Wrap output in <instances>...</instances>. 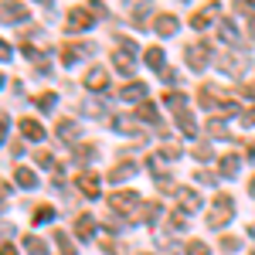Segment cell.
Instances as JSON below:
<instances>
[{
	"instance_id": "41",
	"label": "cell",
	"mask_w": 255,
	"mask_h": 255,
	"mask_svg": "<svg viewBox=\"0 0 255 255\" xmlns=\"http://www.w3.org/2000/svg\"><path fill=\"white\" fill-rule=\"evenodd\" d=\"M3 136H7V116L0 119V143H3Z\"/></svg>"
},
{
	"instance_id": "5",
	"label": "cell",
	"mask_w": 255,
	"mask_h": 255,
	"mask_svg": "<svg viewBox=\"0 0 255 255\" xmlns=\"http://www.w3.org/2000/svg\"><path fill=\"white\" fill-rule=\"evenodd\" d=\"M177 201H180V211H187V215L201 208V197H197L191 187H180V191H177Z\"/></svg>"
},
{
	"instance_id": "2",
	"label": "cell",
	"mask_w": 255,
	"mask_h": 255,
	"mask_svg": "<svg viewBox=\"0 0 255 255\" xmlns=\"http://www.w3.org/2000/svg\"><path fill=\"white\" fill-rule=\"evenodd\" d=\"M133 208H139V194L136 191H119V194L109 197V211L126 215V211H133Z\"/></svg>"
},
{
	"instance_id": "35",
	"label": "cell",
	"mask_w": 255,
	"mask_h": 255,
	"mask_svg": "<svg viewBox=\"0 0 255 255\" xmlns=\"http://www.w3.org/2000/svg\"><path fill=\"white\" fill-rule=\"evenodd\" d=\"M194 157L197 160H211V146H208V143H201V146L194 150Z\"/></svg>"
},
{
	"instance_id": "9",
	"label": "cell",
	"mask_w": 255,
	"mask_h": 255,
	"mask_svg": "<svg viewBox=\"0 0 255 255\" xmlns=\"http://www.w3.org/2000/svg\"><path fill=\"white\" fill-rule=\"evenodd\" d=\"M55 133H58L65 143H75V133H79V126H75V119H58Z\"/></svg>"
},
{
	"instance_id": "17",
	"label": "cell",
	"mask_w": 255,
	"mask_h": 255,
	"mask_svg": "<svg viewBox=\"0 0 255 255\" xmlns=\"http://www.w3.org/2000/svg\"><path fill=\"white\" fill-rule=\"evenodd\" d=\"M215 14H218V7H204V10H197L194 17H191V24H194V27H208V24L215 20Z\"/></svg>"
},
{
	"instance_id": "7",
	"label": "cell",
	"mask_w": 255,
	"mask_h": 255,
	"mask_svg": "<svg viewBox=\"0 0 255 255\" xmlns=\"http://www.w3.org/2000/svg\"><path fill=\"white\" fill-rule=\"evenodd\" d=\"M27 14H31V10H27L24 3H3V7H0V20H24Z\"/></svg>"
},
{
	"instance_id": "6",
	"label": "cell",
	"mask_w": 255,
	"mask_h": 255,
	"mask_svg": "<svg viewBox=\"0 0 255 255\" xmlns=\"http://www.w3.org/2000/svg\"><path fill=\"white\" fill-rule=\"evenodd\" d=\"M85 85H89L92 92H102V89L109 85V72H106V68H92V72L85 75Z\"/></svg>"
},
{
	"instance_id": "34",
	"label": "cell",
	"mask_w": 255,
	"mask_h": 255,
	"mask_svg": "<svg viewBox=\"0 0 255 255\" xmlns=\"http://www.w3.org/2000/svg\"><path fill=\"white\" fill-rule=\"evenodd\" d=\"M221 252H238V238H221Z\"/></svg>"
},
{
	"instance_id": "1",
	"label": "cell",
	"mask_w": 255,
	"mask_h": 255,
	"mask_svg": "<svg viewBox=\"0 0 255 255\" xmlns=\"http://www.w3.org/2000/svg\"><path fill=\"white\" fill-rule=\"evenodd\" d=\"M232 215H235L232 197H228V194H218L215 197V211L208 215V225H211V228H225V225L232 221Z\"/></svg>"
},
{
	"instance_id": "24",
	"label": "cell",
	"mask_w": 255,
	"mask_h": 255,
	"mask_svg": "<svg viewBox=\"0 0 255 255\" xmlns=\"http://www.w3.org/2000/svg\"><path fill=\"white\" fill-rule=\"evenodd\" d=\"M221 167H225V177H235V174H238V167H242V160H238L235 153H232V157H225V160H221Z\"/></svg>"
},
{
	"instance_id": "32",
	"label": "cell",
	"mask_w": 255,
	"mask_h": 255,
	"mask_svg": "<svg viewBox=\"0 0 255 255\" xmlns=\"http://www.w3.org/2000/svg\"><path fill=\"white\" fill-rule=\"evenodd\" d=\"M208 133H211V136H225V123H221V119H211V123H208Z\"/></svg>"
},
{
	"instance_id": "25",
	"label": "cell",
	"mask_w": 255,
	"mask_h": 255,
	"mask_svg": "<svg viewBox=\"0 0 255 255\" xmlns=\"http://www.w3.org/2000/svg\"><path fill=\"white\" fill-rule=\"evenodd\" d=\"M136 116H143L146 123H157V106H153V102H143L136 109Z\"/></svg>"
},
{
	"instance_id": "10",
	"label": "cell",
	"mask_w": 255,
	"mask_h": 255,
	"mask_svg": "<svg viewBox=\"0 0 255 255\" xmlns=\"http://www.w3.org/2000/svg\"><path fill=\"white\" fill-rule=\"evenodd\" d=\"M20 133L31 139V143L44 139V129H41V123H34V119H20Z\"/></svg>"
},
{
	"instance_id": "22",
	"label": "cell",
	"mask_w": 255,
	"mask_h": 255,
	"mask_svg": "<svg viewBox=\"0 0 255 255\" xmlns=\"http://www.w3.org/2000/svg\"><path fill=\"white\" fill-rule=\"evenodd\" d=\"M24 249H27V252L31 255H48V249H44V242H41V238H24Z\"/></svg>"
},
{
	"instance_id": "26",
	"label": "cell",
	"mask_w": 255,
	"mask_h": 255,
	"mask_svg": "<svg viewBox=\"0 0 255 255\" xmlns=\"http://www.w3.org/2000/svg\"><path fill=\"white\" fill-rule=\"evenodd\" d=\"M55 242H58L61 255H75V249H72V242H68V235H65V232H55Z\"/></svg>"
},
{
	"instance_id": "18",
	"label": "cell",
	"mask_w": 255,
	"mask_h": 255,
	"mask_svg": "<svg viewBox=\"0 0 255 255\" xmlns=\"http://www.w3.org/2000/svg\"><path fill=\"white\" fill-rule=\"evenodd\" d=\"M82 55H85V44H68V48L61 51V61H65V65H75Z\"/></svg>"
},
{
	"instance_id": "44",
	"label": "cell",
	"mask_w": 255,
	"mask_h": 255,
	"mask_svg": "<svg viewBox=\"0 0 255 255\" xmlns=\"http://www.w3.org/2000/svg\"><path fill=\"white\" fill-rule=\"evenodd\" d=\"M249 191H252V194H255V180H252V184H249Z\"/></svg>"
},
{
	"instance_id": "42",
	"label": "cell",
	"mask_w": 255,
	"mask_h": 255,
	"mask_svg": "<svg viewBox=\"0 0 255 255\" xmlns=\"http://www.w3.org/2000/svg\"><path fill=\"white\" fill-rule=\"evenodd\" d=\"M0 255H14V249H10L7 242H0Z\"/></svg>"
},
{
	"instance_id": "29",
	"label": "cell",
	"mask_w": 255,
	"mask_h": 255,
	"mask_svg": "<svg viewBox=\"0 0 255 255\" xmlns=\"http://www.w3.org/2000/svg\"><path fill=\"white\" fill-rule=\"evenodd\" d=\"M75 160H79V163H85V160H96V150H92V146H75Z\"/></svg>"
},
{
	"instance_id": "16",
	"label": "cell",
	"mask_w": 255,
	"mask_h": 255,
	"mask_svg": "<svg viewBox=\"0 0 255 255\" xmlns=\"http://www.w3.org/2000/svg\"><path fill=\"white\" fill-rule=\"evenodd\" d=\"M218 38H225L228 44H242V38H238V31H235L232 20H221V24H218Z\"/></svg>"
},
{
	"instance_id": "36",
	"label": "cell",
	"mask_w": 255,
	"mask_h": 255,
	"mask_svg": "<svg viewBox=\"0 0 255 255\" xmlns=\"http://www.w3.org/2000/svg\"><path fill=\"white\" fill-rule=\"evenodd\" d=\"M34 160H38L41 167H51V153H48V150H41V153H38V157H34Z\"/></svg>"
},
{
	"instance_id": "15",
	"label": "cell",
	"mask_w": 255,
	"mask_h": 255,
	"mask_svg": "<svg viewBox=\"0 0 255 255\" xmlns=\"http://www.w3.org/2000/svg\"><path fill=\"white\" fill-rule=\"evenodd\" d=\"M123 99H126V102H143V99H146V85H143V82L126 85V89H123Z\"/></svg>"
},
{
	"instance_id": "12",
	"label": "cell",
	"mask_w": 255,
	"mask_h": 255,
	"mask_svg": "<svg viewBox=\"0 0 255 255\" xmlns=\"http://www.w3.org/2000/svg\"><path fill=\"white\" fill-rule=\"evenodd\" d=\"M174 31H177V17H174V14H160V17H157V34H160V38H170Z\"/></svg>"
},
{
	"instance_id": "20",
	"label": "cell",
	"mask_w": 255,
	"mask_h": 255,
	"mask_svg": "<svg viewBox=\"0 0 255 255\" xmlns=\"http://www.w3.org/2000/svg\"><path fill=\"white\" fill-rule=\"evenodd\" d=\"M177 123H180V129H184L187 136L194 139V133H197V123H194V119L187 116V113H177Z\"/></svg>"
},
{
	"instance_id": "30",
	"label": "cell",
	"mask_w": 255,
	"mask_h": 255,
	"mask_svg": "<svg viewBox=\"0 0 255 255\" xmlns=\"http://www.w3.org/2000/svg\"><path fill=\"white\" fill-rule=\"evenodd\" d=\"M167 106H170V109H184V106H187V99L180 96V92H174V96H167Z\"/></svg>"
},
{
	"instance_id": "45",
	"label": "cell",
	"mask_w": 255,
	"mask_h": 255,
	"mask_svg": "<svg viewBox=\"0 0 255 255\" xmlns=\"http://www.w3.org/2000/svg\"><path fill=\"white\" fill-rule=\"evenodd\" d=\"M0 89H3V75H0Z\"/></svg>"
},
{
	"instance_id": "27",
	"label": "cell",
	"mask_w": 255,
	"mask_h": 255,
	"mask_svg": "<svg viewBox=\"0 0 255 255\" xmlns=\"http://www.w3.org/2000/svg\"><path fill=\"white\" fill-rule=\"evenodd\" d=\"M51 218H55V208H48V204H44V208H38V211H34V221H38V225H48V221H51Z\"/></svg>"
},
{
	"instance_id": "21",
	"label": "cell",
	"mask_w": 255,
	"mask_h": 255,
	"mask_svg": "<svg viewBox=\"0 0 255 255\" xmlns=\"http://www.w3.org/2000/svg\"><path fill=\"white\" fill-rule=\"evenodd\" d=\"M17 184L20 187H38V177L31 174L27 167H17Z\"/></svg>"
},
{
	"instance_id": "23",
	"label": "cell",
	"mask_w": 255,
	"mask_h": 255,
	"mask_svg": "<svg viewBox=\"0 0 255 255\" xmlns=\"http://www.w3.org/2000/svg\"><path fill=\"white\" fill-rule=\"evenodd\" d=\"M146 65L157 68V72H163V51H160V48H150V51H146Z\"/></svg>"
},
{
	"instance_id": "40",
	"label": "cell",
	"mask_w": 255,
	"mask_h": 255,
	"mask_svg": "<svg viewBox=\"0 0 255 255\" xmlns=\"http://www.w3.org/2000/svg\"><path fill=\"white\" fill-rule=\"evenodd\" d=\"M7 58H10V48H7V44L0 41V61H7Z\"/></svg>"
},
{
	"instance_id": "11",
	"label": "cell",
	"mask_w": 255,
	"mask_h": 255,
	"mask_svg": "<svg viewBox=\"0 0 255 255\" xmlns=\"http://www.w3.org/2000/svg\"><path fill=\"white\" fill-rule=\"evenodd\" d=\"M113 129H119V133H133L136 139H143V129H139V123H133V119H126V116L113 119Z\"/></svg>"
},
{
	"instance_id": "8",
	"label": "cell",
	"mask_w": 255,
	"mask_h": 255,
	"mask_svg": "<svg viewBox=\"0 0 255 255\" xmlns=\"http://www.w3.org/2000/svg\"><path fill=\"white\" fill-rule=\"evenodd\" d=\"M79 191L85 197H99V177L89 170V174H79Z\"/></svg>"
},
{
	"instance_id": "33",
	"label": "cell",
	"mask_w": 255,
	"mask_h": 255,
	"mask_svg": "<svg viewBox=\"0 0 255 255\" xmlns=\"http://www.w3.org/2000/svg\"><path fill=\"white\" fill-rule=\"evenodd\" d=\"M38 106H41V109H51V106H55V92H44V96H38Z\"/></svg>"
},
{
	"instance_id": "19",
	"label": "cell",
	"mask_w": 255,
	"mask_h": 255,
	"mask_svg": "<svg viewBox=\"0 0 255 255\" xmlns=\"http://www.w3.org/2000/svg\"><path fill=\"white\" fill-rule=\"evenodd\" d=\"M133 174H136V167H133V163H119L116 170H109V180L119 184V180H126V177H133Z\"/></svg>"
},
{
	"instance_id": "13",
	"label": "cell",
	"mask_w": 255,
	"mask_h": 255,
	"mask_svg": "<svg viewBox=\"0 0 255 255\" xmlns=\"http://www.w3.org/2000/svg\"><path fill=\"white\" fill-rule=\"evenodd\" d=\"M75 235H79V238H92V235H96V218L82 215L79 221H75Z\"/></svg>"
},
{
	"instance_id": "37",
	"label": "cell",
	"mask_w": 255,
	"mask_h": 255,
	"mask_svg": "<svg viewBox=\"0 0 255 255\" xmlns=\"http://www.w3.org/2000/svg\"><path fill=\"white\" fill-rule=\"evenodd\" d=\"M197 180H201V184H215V174H211V170H201Z\"/></svg>"
},
{
	"instance_id": "46",
	"label": "cell",
	"mask_w": 255,
	"mask_h": 255,
	"mask_svg": "<svg viewBox=\"0 0 255 255\" xmlns=\"http://www.w3.org/2000/svg\"><path fill=\"white\" fill-rule=\"evenodd\" d=\"M0 204H3V197H0Z\"/></svg>"
},
{
	"instance_id": "3",
	"label": "cell",
	"mask_w": 255,
	"mask_h": 255,
	"mask_svg": "<svg viewBox=\"0 0 255 255\" xmlns=\"http://www.w3.org/2000/svg\"><path fill=\"white\" fill-rule=\"evenodd\" d=\"M208 58H211V48H208V44H191V48H187V65H191L194 72H201V68L208 65Z\"/></svg>"
},
{
	"instance_id": "28",
	"label": "cell",
	"mask_w": 255,
	"mask_h": 255,
	"mask_svg": "<svg viewBox=\"0 0 255 255\" xmlns=\"http://www.w3.org/2000/svg\"><path fill=\"white\" fill-rule=\"evenodd\" d=\"M157 215H160V204H143V208H139V218H143V221H153Z\"/></svg>"
},
{
	"instance_id": "14",
	"label": "cell",
	"mask_w": 255,
	"mask_h": 255,
	"mask_svg": "<svg viewBox=\"0 0 255 255\" xmlns=\"http://www.w3.org/2000/svg\"><path fill=\"white\" fill-rule=\"evenodd\" d=\"M242 68H245V58H238V55L221 58V72H228V75H242Z\"/></svg>"
},
{
	"instance_id": "4",
	"label": "cell",
	"mask_w": 255,
	"mask_h": 255,
	"mask_svg": "<svg viewBox=\"0 0 255 255\" xmlns=\"http://www.w3.org/2000/svg\"><path fill=\"white\" fill-rule=\"evenodd\" d=\"M92 27V14L85 10V7H72V14H68V31H89Z\"/></svg>"
},
{
	"instance_id": "39",
	"label": "cell",
	"mask_w": 255,
	"mask_h": 255,
	"mask_svg": "<svg viewBox=\"0 0 255 255\" xmlns=\"http://www.w3.org/2000/svg\"><path fill=\"white\" fill-rule=\"evenodd\" d=\"M242 123H245V126H255V109H252V113H245V116H242Z\"/></svg>"
},
{
	"instance_id": "38",
	"label": "cell",
	"mask_w": 255,
	"mask_h": 255,
	"mask_svg": "<svg viewBox=\"0 0 255 255\" xmlns=\"http://www.w3.org/2000/svg\"><path fill=\"white\" fill-rule=\"evenodd\" d=\"M235 113H238V106H235V102H228V106H221V116H235Z\"/></svg>"
},
{
	"instance_id": "31",
	"label": "cell",
	"mask_w": 255,
	"mask_h": 255,
	"mask_svg": "<svg viewBox=\"0 0 255 255\" xmlns=\"http://www.w3.org/2000/svg\"><path fill=\"white\" fill-rule=\"evenodd\" d=\"M187 255H208V245L204 242H187Z\"/></svg>"
},
{
	"instance_id": "43",
	"label": "cell",
	"mask_w": 255,
	"mask_h": 255,
	"mask_svg": "<svg viewBox=\"0 0 255 255\" xmlns=\"http://www.w3.org/2000/svg\"><path fill=\"white\" fill-rule=\"evenodd\" d=\"M249 235H252V238H255V225H249Z\"/></svg>"
}]
</instances>
